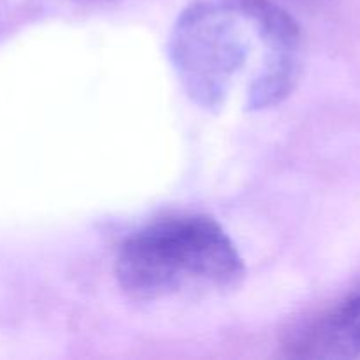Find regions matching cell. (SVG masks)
I'll list each match as a JSON object with an SVG mask.
<instances>
[{"label": "cell", "instance_id": "cell-2", "mask_svg": "<svg viewBox=\"0 0 360 360\" xmlns=\"http://www.w3.org/2000/svg\"><path fill=\"white\" fill-rule=\"evenodd\" d=\"M115 274L137 302L200 299L238 288L245 260L213 218L179 213L132 232L120 246Z\"/></svg>", "mask_w": 360, "mask_h": 360}, {"label": "cell", "instance_id": "cell-3", "mask_svg": "<svg viewBox=\"0 0 360 360\" xmlns=\"http://www.w3.org/2000/svg\"><path fill=\"white\" fill-rule=\"evenodd\" d=\"M360 355V301L340 320L327 343L326 359H350Z\"/></svg>", "mask_w": 360, "mask_h": 360}, {"label": "cell", "instance_id": "cell-1", "mask_svg": "<svg viewBox=\"0 0 360 360\" xmlns=\"http://www.w3.org/2000/svg\"><path fill=\"white\" fill-rule=\"evenodd\" d=\"M302 55L297 21L271 0H193L169 37L183 90L206 111L236 95L246 111L276 108L301 77Z\"/></svg>", "mask_w": 360, "mask_h": 360}]
</instances>
